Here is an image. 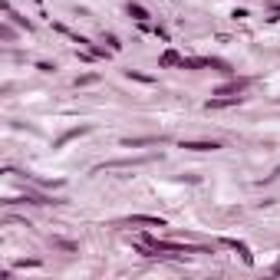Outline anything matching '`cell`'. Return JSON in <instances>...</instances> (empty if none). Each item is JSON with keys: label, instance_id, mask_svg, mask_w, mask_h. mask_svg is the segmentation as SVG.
<instances>
[{"label": "cell", "instance_id": "cell-1", "mask_svg": "<svg viewBox=\"0 0 280 280\" xmlns=\"http://www.w3.org/2000/svg\"><path fill=\"white\" fill-rule=\"evenodd\" d=\"M178 148H188V152H218L221 142H214V138H211V142H208V138H184Z\"/></svg>", "mask_w": 280, "mask_h": 280}, {"label": "cell", "instance_id": "cell-2", "mask_svg": "<svg viewBox=\"0 0 280 280\" xmlns=\"http://www.w3.org/2000/svg\"><path fill=\"white\" fill-rule=\"evenodd\" d=\"M221 248H228V250H238L240 254V260H244V264H254V254H250V248L248 244H244V240H234V238H221Z\"/></svg>", "mask_w": 280, "mask_h": 280}, {"label": "cell", "instance_id": "cell-3", "mask_svg": "<svg viewBox=\"0 0 280 280\" xmlns=\"http://www.w3.org/2000/svg\"><path fill=\"white\" fill-rule=\"evenodd\" d=\"M240 102H244V96H211L208 102H204V109L218 112V109H231V106H240Z\"/></svg>", "mask_w": 280, "mask_h": 280}, {"label": "cell", "instance_id": "cell-4", "mask_svg": "<svg viewBox=\"0 0 280 280\" xmlns=\"http://www.w3.org/2000/svg\"><path fill=\"white\" fill-rule=\"evenodd\" d=\"M248 86H250V80H231V82H224V86H218L214 96H240Z\"/></svg>", "mask_w": 280, "mask_h": 280}, {"label": "cell", "instance_id": "cell-5", "mask_svg": "<svg viewBox=\"0 0 280 280\" xmlns=\"http://www.w3.org/2000/svg\"><path fill=\"white\" fill-rule=\"evenodd\" d=\"M182 60H184V56L178 53V50H165V53L158 56V66H162V70H172V66H182Z\"/></svg>", "mask_w": 280, "mask_h": 280}, {"label": "cell", "instance_id": "cell-6", "mask_svg": "<svg viewBox=\"0 0 280 280\" xmlns=\"http://www.w3.org/2000/svg\"><path fill=\"white\" fill-rule=\"evenodd\" d=\"M80 136H89V126H80V128H70V132H63V136H60V138H56V148H63V145L66 142H72V138H80Z\"/></svg>", "mask_w": 280, "mask_h": 280}, {"label": "cell", "instance_id": "cell-7", "mask_svg": "<svg viewBox=\"0 0 280 280\" xmlns=\"http://www.w3.org/2000/svg\"><path fill=\"white\" fill-rule=\"evenodd\" d=\"M162 136H142V138H122L126 148H142V145H158Z\"/></svg>", "mask_w": 280, "mask_h": 280}, {"label": "cell", "instance_id": "cell-8", "mask_svg": "<svg viewBox=\"0 0 280 280\" xmlns=\"http://www.w3.org/2000/svg\"><path fill=\"white\" fill-rule=\"evenodd\" d=\"M128 224H148V228H165V218H152V214H132Z\"/></svg>", "mask_w": 280, "mask_h": 280}, {"label": "cell", "instance_id": "cell-9", "mask_svg": "<svg viewBox=\"0 0 280 280\" xmlns=\"http://www.w3.org/2000/svg\"><path fill=\"white\" fill-rule=\"evenodd\" d=\"M128 16L136 20V24H148V10L142 4H128Z\"/></svg>", "mask_w": 280, "mask_h": 280}, {"label": "cell", "instance_id": "cell-10", "mask_svg": "<svg viewBox=\"0 0 280 280\" xmlns=\"http://www.w3.org/2000/svg\"><path fill=\"white\" fill-rule=\"evenodd\" d=\"M4 14H7V16H10V20H14V24H20V26H24V30H26V33H30V30H33V24H30V20H24V16H20V14H14V7H10L7 0H4Z\"/></svg>", "mask_w": 280, "mask_h": 280}, {"label": "cell", "instance_id": "cell-11", "mask_svg": "<svg viewBox=\"0 0 280 280\" xmlns=\"http://www.w3.org/2000/svg\"><path fill=\"white\" fill-rule=\"evenodd\" d=\"M208 70H218V72H234L231 63L228 60H221V56H208Z\"/></svg>", "mask_w": 280, "mask_h": 280}, {"label": "cell", "instance_id": "cell-12", "mask_svg": "<svg viewBox=\"0 0 280 280\" xmlns=\"http://www.w3.org/2000/svg\"><path fill=\"white\" fill-rule=\"evenodd\" d=\"M102 43L112 50V53H119V50H122V43H119V36H116V33H106V36H102Z\"/></svg>", "mask_w": 280, "mask_h": 280}, {"label": "cell", "instance_id": "cell-13", "mask_svg": "<svg viewBox=\"0 0 280 280\" xmlns=\"http://www.w3.org/2000/svg\"><path fill=\"white\" fill-rule=\"evenodd\" d=\"M126 76H128V80H136V82H145V86H152V76H145V72H136V70H126Z\"/></svg>", "mask_w": 280, "mask_h": 280}, {"label": "cell", "instance_id": "cell-14", "mask_svg": "<svg viewBox=\"0 0 280 280\" xmlns=\"http://www.w3.org/2000/svg\"><path fill=\"white\" fill-rule=\"evenodd\" d=\"M92 82H99V76H96V72H86V76H76V89H80V86H92Z\"/></svg>", "mask_w": 280, "mask_h": 280}, {"label": "cell", "instance_id": "cell-15", "mask_svg": "<svg viewBox=\"0 0 280 280\" xmlns=\"http://www.w3.org/2000/svg\"><path fill=\"white\" fill-rule=\"evenodd\" d=\"M53 248H63V250H76L72 240H63V238H53Z\"/></svg>", "mask_w": 280, "mask_h": 280}, {"label": "cell", "instance_id": "cell-16", "mask_svg": "<svg viewBox=\"0 0 280 280\" xmlns=\"http://www.w3.org/2000/svg\"><path fill=\"white\" fill-rule=\"evenodd\" d=\"M0 40H7V43H10V40H14V30H10V26H7V24L0 26Z\"/></svg>", "mask_w": 280, "mask_h": 280}, {"label": "cell", "instance_id": "cell-17", "mask_svg": "<svg viewBox=\"0 0 280 280\" xmlns=\"http://www.w3.org/2000/svg\"><path fill=\"white\" fill-rule=\"evenodd\" d=\"M36 70H40V72H53L56 63H46V60H40V63H36Z\"/></svg>", "mask_w": 280, "mask_h": 280}, {"label": "cell", "instance_id": "cell-18", "mask_svg": "<svg viewBox=\"0 0 280 280\" xmlns=\"http://www.w3.org/2000/svg\"><path fill=\"white\" fill-rule=\"evenodd\" d=\"M155 36H158V40H165V43H168V36H172V33H168L165 26H155Z\"/></svg>", "mask_w": 280, "mask_h": 280}, {"label": "cell", "instance_id": "cell-19", "mask_svg": "<svg viewBox=\"0 0 280 280\" xmlns=\"http://www.w3.org/2000/svg\"><path fill=\"white\" fill-rule=\"evenodd\" d=\"M274 274H277V277H280V264H277V267H274Z\"/></svg>", "mask_w": 280, "mask_h": 280}, {"label": "cell", "instance_id": "cell-20", "mask_svg": "<svg viewBox=\"0 0 280 280\" xmlns=\"http://www.w3.org/2000/svg\"><path fill=\"white\" fill-rule=\"evenodd\" d=\"M33 4H43V0H33Z\"/></svg>", "mask_w": 280, "mask_h": 280}]
</instances>
